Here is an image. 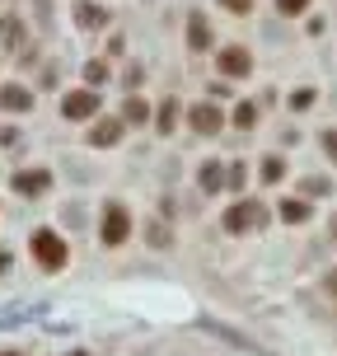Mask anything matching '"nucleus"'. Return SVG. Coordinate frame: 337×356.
Instances as JSON below:
<instances>
[{
    "label": "nucleus",
    "instance_id": "obj_4",
    "mask_svg": "<svg viewBox=\"0 0 337 356\" xmlns=\"http://www.w3.org/2000/svg\"><path fill=\"white\" fill-rule=\"evenodd\" d=\"M99 113V94L94 89H71L66 99H61V118L66 122H89Z\"/></svg>",
    "mask_w": 337,
    "mask_h": 356
},
{
    "label": "nucleus",
    "instance_id": "obj_5",
    "mask_svg": "<svg viewBox=\"0 0 337 356\" xmlns=\"http://www.w3.org/2000/svg\"><path fill=\"white\" fill-rule=\"evenodd\" d=\"M122 136H126V122H122V118H99V122L89 127V145H94V150H113Z\"/></svg>",
    "mask_w": 337,
    "mask_h": 356
},
{
    "label": "nucleus",
    "instance_id": "obj_26",
    "mask_svg": "<svg viewBox=\"0 0 337 356\" xmlns=\"http://www.w3.org/2000/svg\"><path fill=\"white\" fill-rule=\"evenodd\" d=\"M220 5H225L230 15H249V10H253V0H220Z\"/></svg>",
    "mask_w": 337,
    "mask_h": 356
},
{
    "label": "nucleus",
    "instance_id": "obj_21",
    "mask_svg": "<svg viewBox=\"0 0 337 356\" xmlns=\"http://www.w3.org/2000/svg\"><path fill=\"white\" fill-rule=\"evenodd\" d=\"M300 193L304 197H328V193H333V183H328V178H304Z\"/></svg>",
    "mask_w": 337,
    "mask_h": 356
},
{
    "label": "nucleus",
    "instance_id": "obj_9",
    "mask_svg": "<svg viewBox=\"0 0 337 356\" xmlns=\"http://www.w3.org/2000/svg\"><path fill=\"white\" fill-rule=\"evenodd\" d=\"M188 47H192V52H206V47H211V24H206L202 10L188 15Z\"/></svg>",
    "mask_w": 337,
    "mask_h": 356
},
{
    "label": "nucleus",
    "instance_id": "obj_24",
    "mask_svg": "<svg viewBox=\"0 0 337 356\" xmlns=\"http://www.w3.org/2000/svg\"><path fill=\"white\" fill-rule=\"evenodd\" d=\"M314 99H319L314 89H295V94H290V108H295V113H304V108L314 104Z\"/></svg>",
    "mask_w": 337,
    "mask_h": 356
},
{
    "label": "nucleus",
    "instance_id": "obj_18",
    "mask_svg": "<svg viewBox=\"0 0 337 356\" xmlns=\"http://www.w3.org/2000/svg\"><path fill=\"white\" fill-rule=\"evenodd\" d=\"M258 178H263V183H281V178H286V160L267 155V160H263V169H258Z\"/></svg>",
    "mask_w": 337,
    "mask_h": 356
},
{
    "label": "nucleus",
    "instance_id": "obj_19",
    "mask_svg": "<svg viewBox=\"0 0 337 356\" xmlns=\"http://www.w3.org/2000/svg\"><path fill=\"white\" fill-rule=\"evenodd\" d=\"M85 85H108V61H85Z\"/></svg>",
    "mask_w": 337,
    "mask_h": 356
},
{
    "label": "nucleus",
    "instance_id": "obj_27",
    "mask_svg": "<svg viewBox=\"0 0 337 356\" xmlns=\"http://www.w3.org/2000/svg\"><path fill=\"white\" fill-rule=\"evenodd\" d=\"M150 244H155V249H164V244H169V234H164V225H150Z\"/></svg>",
    "mask_w": 337,
    "mask_h": 356
},
{
    "label": "nucleus",
    "instance_id": "obj_8",
    "mask_svg": "<svg viewBox=\"0 0 337 356\" xmlns=\"http://www.w3.org/2000/svg\"><path fill=\"white\" fill-rule=\"evenodd\" d=\"M249 71H253V52H249V47H220V75L244 80Z\"/></svg>",
    "mask_w": 337,
    "mask_h": 356
},
{
    "label": "nucleus",
    "instance_id": "obj_13",
    "mask_svg": "<svg viewBox=\"0 0 337 356\" xmlns=\"http://www.w3.org/2000/svg\"><path fill=\"white\" fill-rule=\"evenodd\" d=\"M277 216H281L286 225H304V220H309V202H300V197H281Z\"/></svg>",
    "mask_w": 337,
    "mask_h": 356
},
{
    "label": "nucleus",
    "instance_id": "obj_20",
    "mask_svg": "<svg viewBox=\"0 0 337 356\" xmlns=\"http://www.w3.org/2000/svg\"><path fill=\"white\" fill-rule=\"evenodd\" d=\"M230 122L239 127V131H249V127L258 122V108H253V104H239V108H234V118H230Z\"/></svg>",
    "mask_w": 337,
    "mask_h": 356
},
{
    "label": "nucleus",
    "instance_id": "obj_30",
    "mask_svg": "<svg viewBox=\"0 0 337 356\" xmlns=\"http://www.w3.org/2000/svg\"><path fill=\"white\" fill-rule=\"evenodd\" d=\"M0 356H19V352H0Z\"/></svg>",
    "mask_w": 337,
    "mask_h": 356
},
{
    "label": "nucleus",
    "instance_id": "obj_1",
    "mask_svg": "<svg viewBox=\"0 0 337 356\" xmlns=\"http://www.w3.org/2000/svg\"><path fill=\"white\" fill-rule=\"evenodd\" d=\"M28 253H33V263L47 267V272H61V267L71 263V249H66V239H61L56 230H33Z\"/></svg>",
    "mask_w": 337,
    "mask_h": 356
},
{
    "label": "nucleus",
    "instance_id": "obj_15",
    "mask_svg": "<svg viewBox=\"0 0 337 356\" xmlns=\"http://www.w3.org/2000/svg\"><path fill=\"white\" fill-rule=\"evenodd\" d=\"M174 127H178V99H164V104L155 108V131H160V136H169Z\"/></svg>",
    "mask_w": 337,
    "mask_h": 356
},
{
    "label": "nucleus",
    "instance_id": "obj_12",
    "mask_svg": "<svg viewBox=\"0 0 337 356\" xmlns=\"http://www.w3.org/2000/svg\"><path fill=\"white\" fill-rule=\"evenodd\" d=\"M155 118V108L145 104L141 94H126V104H122V122H131V127H145Z\"/></svg>",
    "mask_w": 337,
    "mask_h": 356
},
{
    "label": "nucleus",
    "instance_id": "obj_11",
    "mask_svg": "<svg viewBox=\"0 0 337 356\" xmlns=\"http://www.w3.org/2000/svg\"><path fill=\"white\" fill-rule=\"evenodd\" d=\"M104 24H108L104 5H94V0H80L75 5V29H104Z\"/></svg>",
    "mask_w": 337,
    "mask_h": 356
},
{
    "label": "nucleus",
    "instance_id": "obj_23",
    "mask_svg": "<svg viewBox=\"0 0 337 356\" xmlns=\"http://www.w3.org/2000/svg\"><path fill=\"white\" fill-rule=\"evenodd\" d=\"M277 10H281V15H290V19H300L304 10H309V0H277Z\"/></svg>",
    "mask_w": 337,
    "mask_h": 356
},
{
    "label": "nucleus",
    "instance_id": "obj_22",
    "mask_svg": "<svg viewBox=\"0 0 337 356\" xmlns=\"http://www.w3.org/2000/svg\"><path fill=\"white\" fill-rule=\"evenodd\" d=\"M225 183H230L234 193H244V183H249V169H244V164H230V174H225Z\"/></svg>",
    "mask_w": 337,
    "mask_h": 356
},
{
    "label": "nucleus",
    "instance_id": "obj_2",
    "mask_svg": "<svg viewBox=\"0 0 337 356\" xmlns=\"http://www.w3.org/2000/svg\"><path fill=\"white\" fill-rule=\"evenodd\" d=\"M220 225L230 234H253L267 225V211L258 207V202H234V207H225V216H220Z\"/></svg>",
    "mask_w": 337,
    "mask_h": 356
},
{
    "label": "nucleus",
    "instance_id": "obj_17",
    "mask_svg": "<svg viewBox=\"0 0 337 356\" xmlns=\"http://www.w3.org/2000/svg\"><path fill=\"white\" fill-rule=\"evenodd\" d=\"M15 42H24V24H19V19H5V24H0V47L15 52Z\"/></svg>",
    "mask_w": 337,
    "mask_h": 356
},
{
    "label": "nucleus",
    "instance_id": "obj_25",
    "mask_svg": "<svg viewBox=\"0 0 337 356\" xmlns=\"http://www.w3.org/2000/svg\"><path fill=\"white\" fill-rule=\"evenodd\" d=\"M319 145L328 150V160L337 164V131H319Z\"/></svg>",
    "mask_w": 337,
    "mask_h": 356
},
{
    "label": "nucleus",
    "instance_id": "obj_10",
    "mask_svg": "<svg viewBox=\"0 0 337 356\" xmlns=\"http://www.w3.org/2000/svg\"><path fill=\"white\" fill-rule=\"evenodd\" d=\"M0 108H5V113H28V108H33V89L5 85V89H0Z\"/></svg>",
    "mask_w": 337,
    "mask_h": 356
},
{
    "label": "nucleus",
    "instance_id": "obj_28",
    "mask_svg": "<svg viewBox=\"0 0 337 356\" xmlns=\"http://www.w3.org/2000/svg\"><path fill=\"white\" fill-rule=\"evenodd\" d=\"M323 291H328V296H333V300H337V267H333V272H328V277H323Z\"/></svg>",
    "mask_w": 337,
    "mask_h": 356
},
{
    "label": "nucleus",
    "instance_id": "obj_29",
    "mask_svg": "<svg viewBox=\"0 0 337 356\" xmlns=\"http://www.w3.org/2000/svg\"><path fill=\"white\" fill-rule=\"evenodd\" d=\"M333 239H337V216H333Z\"/></svg>",
    "mask_w": 337,
    "mask_h": 356
},
{
    "label": "nucleus",
    "instance_id": "obj_3",
    "mask_svg": "<svg viewBox=\"0 0 337 356\" xmlns=\"http://www.w3.org/2000/svg\"><path fill=\"white\" fill-rule=\"evenodd\" d=\"M99 234H104L108 249H117V244L131 239V211H126L122 202H108L104 207V225H99Z\"/></svg>",
    "mask_w": 337,
    "mask_h": 356
},
{
    "label": "nucleus",
    "instance_id": "obj_7",
    "mask_svg": "<svg viewBox=\"0 0 337 356\" xmlns=\"http://www.w3.org/2000/svg\"><path fill=\"white\" fill-rule=\"evenodd\" d=\"M10 188H15L19 197H42L52 188V174H47V169H19V174L10 178Z\"/></svg>",
    "mask_w": 337,
    "mask_h": 356
},
{
    "label": "nucleus",
    "instance_id": "obj_31",
    "mask_svg": "<svg viewBox=\"0 0 337 356\" xmlns=\"http://www.w3.org/2000/svg\"><path fill=\"white\" fill-rule=\"evenodd\" d=\"M71 356H89V352H71Z\"/></svg>",
    "mask_w": 337,
    "mask_h": 356
},
{
    "label": "nucleus",
    "instance_id": "obj_6",
    "mask_svg": "<svg viewBox=\"0 0 337 356\" xmlns=\"http://www.w3.org/2000/svg\"><path fill=\"white\" fill-rule=\"evenodd\" d=\"M188 127H192L197 136H215V131L225 127V118H220V108H215V104H192V108H188Z\"/></svg>",
    "mask_w": 337,
    "mask_h": 356
},
{
    "label": "nucleus",
    "instance_id": "obj_16",
    "mask_svg": "<svg viewBox=\"0 0 337 356\" xmlns=\"http://www.w3.org/2000/svg\"><path fill=\"white\" fill-rule=\"evenodd\" d=\"M197 328H202V333H215V338H225V342H234V347H253L244 333H234V328H225V323H215V319H202Z\"/></svg>",
    "mask_w": 337,
    "mask_h": 356
},
{
    "label": "nucleus",
    "instance_id": "obj_14",
    "mask_svg": "<svg viewBox=\"0 0 337 356\" xmlns=\"http://www.w3.org/2000/svg\"><path fill=\"white\" fill-rule=\"evenodd\" d=\"M197 183H202V193H220V183H225L220 160H206V164H202V169H197Z\"/></svg>",
    "mask_w": 337,
    "mask_h": 356
}]
</instances>
